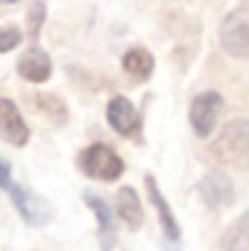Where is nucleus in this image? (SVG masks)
<instances>
[{"label":"nucleus","mask_w":249,"mask_h":251,"mask_svg":"<svg viewBox=\"0 0 249 251\" xmlns=\"http://www.w3.org/2000/svg\"><path fill=\"white\" fill-rule=\"evenodd\" d=\"M209 155H215L217 163L247 169L249 166V121H230L222 128V134L212 142Z\"/></svg>","instance_id":"1"},{"label":"nucleus","mask_w":249,"mask_h":251,"mask_svg":"<svg viewBox=\"0 0 249 251\" xmlns=\"http://www.w3.org/2000/svg\"><path fill=\"white\" fill-rule=\"evenodd\" d=\"M78 166H81V171L86 176L99 179V182H115V179L123 174V169H126L123 158L112 150L110 145H105V142L88 145L86 150L81 152Z\"/></svg>","instance_id":"2"},{"label":"nucleus","mask_w":249,"mask_h":251,"mask_svg":"<svg viewBox=\"0 0 249 251\" xmlns=\"http://www.w3.org/2000/svg\"><path fill=\"white\" fill-rule=\"evenodd\" d=\"M217 38L225 53L233 59H249V5H236L222 16Z\"/></svg>","instance_id":"3"},{"label":"nucleus","mask_w":249,"mask_h":251,"mask_svg":"<svg viewBox=\"0 0 249 251\" xmlns=\"http://www.w3.org/2000/svg\"><path fill=\"white\" fill-rule=\"evenodd\" d=\"M145 190H147V198H150L153 208L158 214V225H161V238H164V249L166 251H182V227L177 222L174 211H171L166 195L161 193L156 176L145 174Z\"/></svg>","instance_id":"4"},{"label":"nucleus","mask_w":249,"mask_h":251,"mask_svg":"<svg viewBox=\"0 0 249 251\" xmlns=\"http://www.w3.org/2000/svg\"><path fill=\"white\" fill-rule=\"evenodd\" d=\"M222 110H225V97L220 91H201L198 97H193L191 110H188L193 134L201 136V139H209L217 128Z\"/></svg>","instance_id":"5"},{"label":"nucleus","mask_w":249,"mask_h":251,"mask_svg":"<svg viewBox=\"0 0 249 251\" xmlns=\"http://www.w3.org/2000/svg\"><path fill=\"white\" fill-rule=\"evenodd\" d=\"M5 193L11 195V203L16 206V211L22 214V219L29 227H43L54 219V206L46 198H40L38 193H29L27 187H19L14 182L5 187Z\"/></svg>","instance_id":"6"},{"label":"nucleus","mask_w":249,"mask_h":251,"mask_svg":"<svg viewBox=\"0 0 249 251\" xmlns=\"http://www.w3.org/2000/svg\"><path fill=\"white\" fill-rule=\"evenodd\" d=\"M204 206H209L212 211H220V208H228L236 203V184L225 171H206L204 176L195 184Z\"/></svg>","instance_id":"7"},{"label":"nucleus","mask_w":249,"mask_h":251,"mask_svg":"<svg viewBox=\"0 0 249 251\" xmlns=\"http://www.w3.org/2000/svg\"><path fill=\"white\" fill-rule=\"evenodd\" d=\"M86 206L97 217V238H99V251H115L118 246V225L112 217V208L105 198H99L97 193H83Z\"/></svg>","instance_id":"8"},{"label":"nucleus","mask_w":249,"mask_h":251,"mask_svg":"<svg viewBox=\"0 0 249 251\" xmlns=\"http://www.w3.org/2000/svg\"><path fill=\"white\" fill-rule=\"evenodd\" d=\"M108 123H110V128L115 131V134H121V136H134L137 131L142 128V115H139V110L134 107V101L129 99V97H112L108 101Z\"/></svg>","instance_id":"9"},{"label":"nucleus","mask_w":249,"mask_h":251,"mask_svg":"<svg viewBox=\"0 0 249 251\" xmlns=\"http://www.w3.org/2000/svg\"><path fill=\"white\" fill-rule=\"evenodd\" d=\"M0 136L14 147H25L29 142V128L16 101L11 99H0Z\"/></svg>","instance_id":"10"},{"label":"nucleus","mask_w":249,"mask_h":251,"mask_svg":"<svg viewBox=\"0 0 249 251\" xmlns=\"http://www.w3.org/2000/svg\"><path fill=\"white\" fill-rule=\"evenodd\" d=\"M16 67H19V75L25 77L27 83H46L51 77L54 64H51V56L40 49V46H32V49H27L22 53Z\"/></svg>","instance_id":"11"},{"label":"nucleus","mask_w":249,"mask_h":251,"mask_svg":"<svg viewBox=\"0 0 249 251\" xmlns=\"http://www.w3.org/2000/svg\"><path fill=\"white\" fill-rule=\"evenodd\" d=\"M121 67H123V73L132 77V80L145 83V80H150L153 70H156V59H153V53L147 51V49L134 46V49H129L126 53H123Z\"/></svg>","instance_id":"12"},{"label":"nucleus","mask_w":249,"mask_h":251,"mask_svg":"<svg viewBox=\"0 0 249 251\" xmlns=\"http://www.w3.org/2000/svg\"><path fill=\"white\" fill-rule=\"evenodd\" d=\"M115 211L118 217L123 219V225L129 227V230H139L142 227V219H145V214H142V203H139V195L134 187H121L115 195Z\"/></svg>","instance_id":"13"},{"label":"nucleus","mask_w":249,"mask_h":251,"mask_svg":"<svg viewBox=\"0 0 249 251\" xmlns=\"http://www.w3.org/2000/svg\"><path fill=\"white\" fill-rule=\"evenodd\" d=\"M220 246L222 251H249V208L241 217H236L233 225L222 232Z\"/></svg>","instance_id":"14"},{"label":"nucleus","mask_w":249,"mask_h":251,"mask_svg":"<svg viewBox=\"0 0 249 251\" xmlns=\"http://www.w3.org/2000/svg\"><path fill=\"white\" fill-rule=\"evenodd\" d=\"M22 43V32L16 27H0V53L14 51Z\"/></svg>","instance_id":"15"},{"label":"nucleus","mask_w":249,"mask_h":251,"mask_svg":"<svg viewBox=\"0 0 249 251\" xmlns=\"http://www.w3.org/2000/svg\"><path fill=\"white\" fill-rule=\"evenodd\" d=\"M43 19H46V3H32L29 5V35H32V38L40 35Z\"/></svg>","instance_id":"16"},{"label":"nucleus","mask_w":249,"mask_h":251,"mask_svg":"<svg viewBox=\"0 0 249 251\" xmlns=\"http://www.w3.org/2000/svg\"><path fill=\"white\" fill-rule=\"evenodd\" d=\"M11 184V163L5 158H0V190H5Z\"/></svg>","instance_id":"17"}]
</instances>
